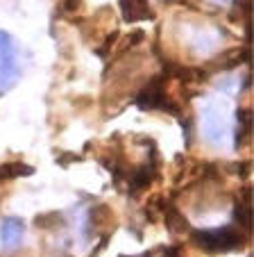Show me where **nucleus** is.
I'll return each mask as SVG.
<instances>
[{
  "label": "nucleus",
  "instance_id": "obj_1",
  "mask_svg": "<svg viewBox=\"0 0 254 257\" xmlns=\"http://www.w3.org/2000/svg\"><path fill=\"white\" fill-rule=\"evenodd\" d=\"M193 241L206 252H227V250H238L245 243V234L238 232L231 225L216 230H195L193 232Z\"/></svg>",
  "mask_w": 254,
  "mask_h": 257
},
{
  "label": "nucleus",
  "instance_id": "obj_4",
  "mask_svg": "<svg viewBox=\"0 0 254 257\" xmlns=\"http://www.w3.org/2000/svg\"><path fill=\"white\" fill-rule=\"evenodd\" d=\"M136 105H139V109H166V112H173V109L168 107L170 100H168L166 93H163V80L161 78H154L152 82L139 93Z\"/></svg>",
  "mask_w": 254,
  "mask_h": 257
},
{
  "label": "nucleus",
  "instance_id": "obj_2",
  "mask_svg": "<svg viewBox=\"0 0 254 257\" xmlns=\"http://www.w3.org/2000/svg\"><path fill=\"white\" fill-rule=\"evenodd\" d=\"M21 75L16 44L7 32L0 30V93H5Z\"/></svg>",
  "mask_w": 254,
  "mask_h": 257
},
{
  "label": "nucleus",
  "instance_id": "obj_6",
  "mask_svg": "<svg viewBox=\"0 0 254 257\" xmlns=\"http://www.w3.org/2000/svg\"><path fill=\"white\" fill-rule=\"evenodd\" d=\"M34 173L32 166H25V164H3L0 166V182L3 180H12V178H19V175H30Z\"/></svg>",
  "mask_w": 254,
  "mask_h": 257
},
{
  "label": "nucleus",
  "instance_id": "obj_5",
  "mask_svg": "<svg viewBox=\"0 0 254 257\" xmlns=\"http://www.w3.org/2000/svg\"><path fill=\"white\" fill-rule=\"evenodd\" d=\"M120 12H123V19L127 23L152 19V12L148 10V0H120Z\"/></svg>",
  "mask_w": 254,
  "mask_h": 257
},
{
  "label": "nucleus",
  "instance_id": "obj_3",
  "mask_svg": "<svg viewBox=\"0 0 254 257\" xmlns=\"http://www.w3.org/2000/svg\"><path fill=\"white\" fill-rule=\"evenodd\" d=\"M25 241V223L19 216H7L0 223V246L5 252L19 250Z\"/></svg>",
  "mask_w": 254,
  "mask_h": 257
},
{
  "label": "nucleus",
  "instance_id": "obj_7",
  "mask_svg": "<svg viewBox=\"0 0 254 257\" xmlns=\"http://www.w3.org/2000/svg\"><path fill=\"white\" fill-rule=\"evenodd\" d=\"M150 255H152V252H145V255H143V257H150ZM125 257H127V255H125Z\"/></svg>",
  "mask_w": 254,
  "mask_h": 257
}]
</instances>
